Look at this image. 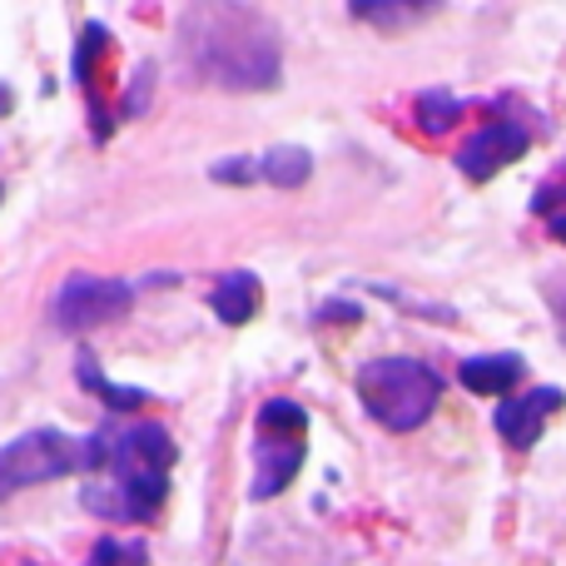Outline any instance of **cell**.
Masks as SVG:
<instances>
[{
  "instance_id": "277c9868",
  "label": "cell",
  "mask_w": 566,
  "mask_h": 566,
  "mask_svg": "<svg viewBox=\"0 0 566 566\" xmlns=\"http://www.w3.org/2000/svg\"><path fill=\"white\" fill-rule=\"evenodd\" d=\"M85 507L109 522H149L159 517L169 497V472L145 468V462L109 458V482H85Z\"/></svg>"
},
{
  "instance_id": "2e32d148",
  "label": "cell",
  "mask_w": 566,
  "mask_h": 566,
  "mask_svg": "<svg viewBox=\"0 0 566 566\" xmlns=\"http://www.w3.org/2000/svg\"><path fill=\"white\" fill-rule=\"evenodd\" d=\"M99 50H109V30L105 25H85V35H80V50H75V80L85 90H90V70H95Z\"/></svg>"
},
{
  "instance_id": "3957f363",
  "label": "cell",
  "mask_w": 566,
  "mask_h": 566,
  "mask_svg": "<svg viewBox=\"0 0 566 566\" xmlns=\"http://www.w3.org/2000/svg\"><path fill=\"white\" fill-rule=\"evenodd\" d=\"M70 472H85V442L55 428H30L0 448V502L40 482L70 478Z\"/></svg>"
},
{
  "instance_id": "ba28073f",
  "label": "cell",
  "mask_w": 566,
  "mask_h": 566,
  "mask_svg": "<svg viewBox=\"0 0 566 566\" xmlns=\"http://www.w3.org/2000/svg\"><path fill=\"white\" fill-rule=\"evenodd\" d=\"M303 438H269L264 448H259V478H254V488H249V497L254 502H269V497H279L283 488H289L293 478H298V468H303Z\"/></svg>"
},
{
  "instance_id": "7402d4cb",
  "label": "cell",
  "mask_w": 566,
  "mask_h": 566,
  "mask_svg": "<svg viewBox=\"0 0 566 566\" xmlns=\"http://www.w3.org/2000/svg\"><path fill=\"white\" fill-rule=\"evenodd\" d=\"M547 234L557 239V244H566V209H562V214H552V219H547Z\"/></svg>"
},
{
  "instance_id": "8fae6325",
  "label": "cell",
  "mask_w": 566,
  "mask_h": 566,
  "mask_svg": "<svg viewBox=\"0 0 566 566\" xmlns=\"http://www.w3.org/2000/svg\"><path fill=\"white\" fill-rule=\"evenodd\" d=\"M259 175L279 189H298V185H308V175H313V155L303 145H269L264 155H259Z\"/></svg>"
},
{
  "instance_id": "7a4b0ae2",
  "label": "cell",
  "mask_w": 566,
  "mask_h": 566,
  "mask_svg": "<svg viewBox=\"0 0 566 566\" xmlns=\"http://www.w3.org/2000/svg\"><path fill=\"white\" fill-rule=\"evenodd\" d=\"M358 402L368 408L373 422H382L388 432H412L432 418L442 398L438 368H428L422 358H373L353 378Z\"/></svg>"
},
{
  "instance_id": "5b68a950",
  "label": "cell",
  "mask_w": 566,
  "mask_h": 566,
  "mask_svg": "<svg viewBox=\"0 0 566 566\" xmlns=\"http://www.w3.org/2000/svg\"><path fill=\"white\" fill-rule=\"evenodd\" d=\"M135 289L125 279H95V274H70L50 298V318L60 333H95L105 323L125 318Z\"/></svg>"
},
{
  "instance_id": "9a60e30c",
  "label": "cell",
  "mask_w": 566,
  "mask_h": 566,
  "mask_svg": "<svg viewBox=\"0 0 566 566\" xmlns=\"http://www.w3.org/2000/svg\"><path fill=\"white\" fill-rule=\"evenodd\" d=\"M259 428H264L269 438H298V432L308 428V412L289 398H269L264 408H259Z\"/></svg>"
},
{
  "instance_id": "6da1fadb",
  "label": "cell",
  "mask_w": 566,
  "mask_h": 566,
  "mask_svg": "<svg viewBox=\"0 0 566 566\" xmlns=\"http://www.w3.org/2000/svg\"><path fill=\"white\" fill-rule=\"evenodd\" d=\"M185 70L214 90L259 95L283 75L279 25L254 6H195L179 25Z\"/></svg>"
},
{
  "instance_id": "5bb4252c",
  "label": "cell",
  "mask_w": 566,
  "mask_h": 566,
  "mask_svg": "<svg viewBox=\"0 0 566 566\" xmlns=\"http://www.w3.org/2000/svg\"><path fill=\"white\" fill-rule=\"evenodd\" d=\"M432 6H422V0H353V15L358 20H378L382 30H402L412 25V20H422Z\"/></svg>"
},
{
  "instance_id": "30bf717a",
  "label": "cell",
  "mask_w": 566,
  "mask_h": 566,
  "mask_svg": "<svg viewBox=\"0 0 566 566\" xmlns=\"http://www.w3.org/2000/svg\"><path fill=\"white\" fill-rule=\"evenodd\" d=\"M458 378L472 392H512L527 378V363H522V353H482V358H462Z\"/></svg>"
},
{
  "instance_id": "ac0fdd59",
  "label": "cell",
  "mask_w": 566,
  "mask_h": 566,
  "mask_svg": "<svg viewBox=\"0 0 566 566\" xmlns=\"http://www.w3.org/2000/svg\"><path fill=\"white\" fill-rule=\"evenodd\" d=\"M209 175L224 179V185H254V179H264V175H259V159H244V155L214 159V165H209Z\"/></svg>"
},
{
  "instance_id": "52a82bcc",
  "label": "cell",
  "mask_w": 566,
  "mask_h": 566,
  "mask_svg": "<svg viewBox=\"0 0 566 566\" xmlns=\"http://www.w3.org/2000/svg\"><path fill=\"white\" fill-rule=\"evenodd\" d=\"M557 408H566L562 388H532V392H522V398H502V408H497L492 422H497V432H502L507 448L527 452V448H537L542 428H547V418Z\"/></svg>"
},
{
  "instance_id": "8992f818",
  "label": "cell",
  "mask_w": 566,
  "mask_h": 566,
  "mask_svg": "<svg viewBox=\"0 0 566 566\" xmlns=\"http://www.w3.org/2000/svg\"><path fill=\"white\" fill-rule=\"evenodd\" d=\"M527 149H532L527 129L512 125V119H492V125H482L478 135L458 149V169L472 185H488V179H497L507 165H517Z\"/></svg>"
},
{
  "instance_id": "ffe728a7",
  "label": "cell",
  "mask_w": 566,
  "mask_h": 566,
  "mask_svg": "<svg viewBox=\"0 0 566 566\" xmlns=\"http://www.w3.org/2000/svg\"><path fill=\"white\" fill-rule=\"evenodd\" d=\"M557 205H566V185H552V189H537V195H532V209L547 214V219H552V209Z\"/></svg>"
},
{
  "instance_id": "44dd1931",
  "label": "cell",
  "mask_w": 566,
  "mask_h": 566,
  "mask_svg": "<svg viewBox=\"0 0 566 566\" xmlns=\"http://www.w3.org/2000/svg\"><path fill=\"white\" fill-rule=\"evenodd\" d=\"M547 298H552V318H557V333H562V343H566V283H557Z\"/></svg>"
},
{
  "instance_id": "603a6c76",
  "label": "cell",
  "mask_w": 566,
  "mask_h": 566,
  "mask_svg": "<svg viewBox=\"0 0 566 566\" xmlns=\"http://www.w3.org/2000/svg\"><path fill=\"white\" fill-rule=\"evenodd\" d=\"M90 566H99V562H90Z\"/></svg>"
},
{
  "instance_id": "7c38bea8",
  "label": "cell",
  "mask_w": 566,
  "mask_h": 566,
  "mask_svg": "<svg viewBox=\"0 0 566 566\" xmlns=\"http://www.w3.org/2000/svg\"><path fill=\"white\" fill-rule=\"evenodd\" d=\"M75 373H80V382H85L95 398H105L109 402V412H139L149 402V392H139V388H119V382H109L105 373H99V363H95V353H80L75 358Z\"/></svg>"
},
{
  "instance_id": "9c48e42d",
  "label": "cell",
  "mask_w": 566,
  "mask_h": 566,
  "mask_svg": "<svg viewBox=\"0 0 566 566\" xmlns=\"http://www.w3.org/2000/svg\"><path fill=\"white\" fill-rule=\"evenodd\" d=\"M209 303H214L219 323L239 328V323H249L259 313V303H264V283H259V274H249V269H229V274L214 283Z\"/></svg>"
},
{
  "instance_id": "4fadbf2b",
  "label": "cell",
  "mask_w": 566,
  "mask_h": 566,
  "mask_svg": "<svg viewBox=\"0 0 566 566\" xmlns=\"http://www.w3.org/2000/svg\"><path fill=\"white\" fill-rule=\"evenodd\" d=\"M462 115H468V105H462L458 95H448V90H422V95H418V125H422V135L442 139Z\"/></svg>"
},
{
  "instance_id": "e0dca14e",
  "label": "cell",
  "mask_w": 566,
  "mask_h": 566,
  "mask_svg": "<svg viewBox=\"0 0 566 566\" xmlns=\"http://www.w3.org/2000/svg\"><path fill=\"white\" fill-rule=\"evenodd\" d=\"M90 562H99V566H145L149 562V552H145V542H95V557Z\"/></svg>"
},
{
  "instance_id": "d6986e66",
  "label": "cell",
  "mask_w": 566,
  "mask_h": 566,
  "mask_svg": "<svg viewBox=\"0 0 566 566\" xmlns=\"http://www.w3.org/2000/svg\"><path fill=\"white\" fill-rule=\"evenodd\" d=\"M155 90V70H139L135 80H129V95H125V115H145V95Z\"/></svg>"
}]
</instances>
